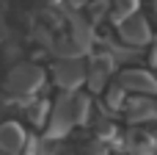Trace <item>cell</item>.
<instances>
[{"mask_svg":"<svg viewBox=\"0 0 157 155\" xmlns=\"http://www.w3.org/2000/svg\"><path fill=\"white\" fill-rule=\"evenodd\" d=\"M39 83H41V72L36 67H19L8 78V92H14V94H30Z\"/></svg>","mask_w":157,"mask_h":155,"instance_id":"6da1fadb","label":"cell"},{"mask_svg":"<svg viewBox=\"0 0 157 155\" xmlns=\"http://www.w3.org/2000/svg\"><path fill=\"white\" fill-rule=\"evenodd\" d=\"M22 147H25V130L17 122H3L0 125V150L19 153Z\"/></svg>","mask_w":157,"mask_h":155,"instance_id":"7a4b0ae2","label":"cell"},{"mask_svg":"<svg viewBox=\"0 0 157 155\" xmlns=\"http://www.w3.org/2000/svg\"><path fill=\"white\" fill-rule=\"evenodd\" d=\"M121 36H124L130 44H144L152 33H149L146 19H144V17H138V14H132L130 19H124V22H121Z\"/></svg>","mask_w":157,"mask_h":155,"instance_id":"3957f363","label":"cell"},{"mask_svg":"<svg viewBox=\"0 0 157 155\" xmlns=\"http://www.w3.org/2000/svg\"><path fill=\"white\" fill-rule=\"evenodd\" d=\"M121 83H124L127 89L138 92V94H152V92H157V80L152 78V75H146L144 69H132V72H127V75L121 78Z\"/></svg>","mask_w":157,"mask_h":155,"instance_id":"277c9868","label":"cell"},{"mask_svg":"<svg viewBox=\"0 0 157 155\" xmlns=\"http://www.w3.org/2000/svg\"><path fill=\"white\" fill-rule=\"evenodd\" d=\"M55 78H58V83L61 86H77L83 78H86V72L77 67V64H72V61H61L58 67H55Z\"/></svg>","mask_w":157,"mask_h":155,"instance_id":"5b68a950","label":"cell"}]
</instances>
